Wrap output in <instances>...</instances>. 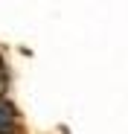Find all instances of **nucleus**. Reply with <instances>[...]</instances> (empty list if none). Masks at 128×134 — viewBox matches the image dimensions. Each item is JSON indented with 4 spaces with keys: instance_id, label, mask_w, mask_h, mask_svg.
I'll return each mask as SVG.
<instances>
[{
    "instance_id": "obj_1",
    "label": "nucleus",
    "mask_w": 128,
    "mask_h": 134,
    "mask_svg": "<svg viewBox=\"0 0 128 134\" xmlns=\"http://www.w3.org/2000/svg\"><path fill=\"white\" fill-rule=\"evenodd\" d=\"M0 134H24V125H20L15 105L6 99H0Z\"/></svg>"
},
{
    "instance_id": "obj_2",
    "label": "nucleus",
    "mask_w": 128,
    "mask_h": 134,
    "mask_svg": "<svg viewBox=\"0 0 128 134\" xmlns=\"http://www.w3.org/2000/svg\"><path fill=\"white\" fill-rule=\"evenodd\" d=\"M6 85H9V73H6V64H3V58H0V91H6Z\"/></svg>"
}]
</instances>
